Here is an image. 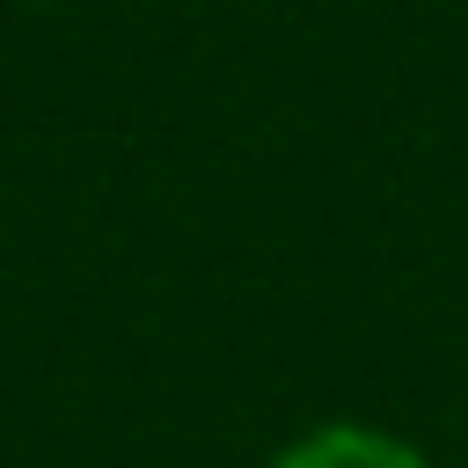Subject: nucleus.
<instances>
[{
	"label": "nucleus",
	"instance_id": "f257e3e1",
	"mask_svg": "<svg viewBox=\"0 0 468 468\" xmlns=\"http://www.w3.org/2000/svg\"><path fill=\"white\" fill-rule=\"evenodd\" d=\"M263 468H431L424 446H410L388 424H358V417H329L300 439H285Z\"/></svg>",
	"mask_w": 468,
	"mask_h": 468
}]
</instances>
